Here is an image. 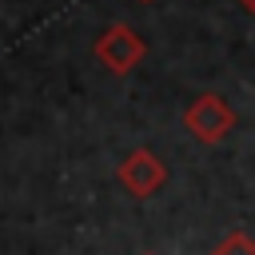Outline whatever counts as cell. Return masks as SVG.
I'll return each instance as SVG.
<instances>
[{
	"label": "cell",
	"instance_id": "obj_3",
	"mask_svg": "<svg viewBox=\"0 0 255 255\" xmlns=\"http://www.w3.org/2000/svg\"><path fill=\"white\" fill-rule=\"evenodd\" d=\"M120 183L131 191V195H139V199H147L151 191H159L163 187V179H167V167H163V159L155 155V151H147V147H135L131 155H124V163H120Z\"/></svg>",
	"mask_w": 255,
	"mask_h": 255
},
{
	"label": "cell",
	"instance_id": "obj_2",
	"mask_svg": "<svg viewBox=\"0 0 255 255\" xmlns=\"http://www.w3.org/2000/svg\"><path fill=\"white\" fill-rule=\"evenodd\" d=\"M183 124H187V131H191L199 143H219V139L235 128V112H231V104H227L223 96L207 92V96H199V100L183 112Z\"/></svg>",
	"mask_w": 255,
	"mask_h": 255
},
{
	"label": "cell",
	"instance_id": "obj_1",
	"mask_svg": "<svg viewBox=\"0 0 255 255\" xmlns=\"http://www.w3.org/2000/svg\"><path fill=\"white\" fill-rule=\"evenodd\" d=\"M143 56H147V44H143V36H139L135 28H128V24H112V28L96 40V60H100L108 72H116V76L131 72Z\"/></svg>",
	"mask_w": 255,
	"mask_h": 255
},
{
	"label": "cell",
	"instance_id": "obj_4",
	"mask_svg": "<svg viewBox=\"0 0 255 255\" xmlns=\"http://www.w3.org/2000/svg\"><path fill=\"white\" fill-rule=\"evenodd\" d=\"M243 8H251V12H255V0H243Z\"/></svg>",
	"mask_w": 255,
	"mask_h": 255
}]
</instances>
